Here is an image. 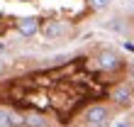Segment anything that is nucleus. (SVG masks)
Segmentation results:
<instances>
[{
  "instance_id": "obj_1",
  "label": "nucleus",
  "mask_w": 134,
  "mask_h": 127,
  "mask_svg": "<svg viewBox=\"0 0 134 127\" xmlns=\"http://www.w3.org/2000/svg\"><path fill=\"white\" fill-rule=\"evenodd\" d=\"M83 117H85V122H88L90 127H105L107 120H110V110L105 105H93V108L85 110Z\"/></svg>"
},
{
  "instance_id": "obj_2",
  "label": "nucleus",
  "mask_w": 134,
  "mask_h": 127,
  "mask_svg": "<svg viewBox=\"0 0 134 127\" xmlns=\"http://www.w3.org/2000/svg\"><path fill=\"white\" fill-rule=\"evenodd\" d=\"M68 32H71V25H68V22H64V20H49V22L42 27V34H44L46 39H61V37H66Z\"/></svg>"
},
{
  "instance_id": "obj_3",
  "label": "nucleus",
  "mask_w": 134,
  "mask_h": 127,
  "mask_svg": "<svg viewBox=\"0 0 134 127\" xmlns=\"http://www.w3.org/2000/svg\"><path fill=\"white\" fill-rule=\"evenodd\" d=\"M120 64H122V59L115 51H100L98 54V68L100 71H115V68H120Z\"/></svg>"
},
{
  "instance_id": "obj_4",
  "label": "nucleus",
  "mask_w": 134,
  "mask_h": 127,
  "mask_svg": "<svg viewBox=\"0 0 134 127\" xmlns=\"http://www.w3.org/2000/svg\"><path fill=\"white\" fill-rule=\"evenodd\" d=\"M39 29H42V27H39V20L37 17H20L17 20V32H20L22 37H34Z\"/></svg>"
},
{
  "instance_id": "obj_5",
  "label": "nucleus",
  "mask_w": 134,
  "mask_h": 127,
  "mask_svg": "<svg viewBox=\"0 0 134 127\" xmlns=\"http://www.w3.org/2000/svg\"><path fill=\"white\" fill-rule=\"evenodd\" d=\"M134 98V91H132V86L127 83H120V86H115V91H112V100L117 103V105H129Z\"/></svg>"
},
{
  "instance_id": "obj_6",
  "label": "nucleus",
  "mask_w": 134,
  "mask_h": 127,
  "mask_svg": "<svg viewBox=\"0 0 134 127\" xmlns=\"http://www.w3.org/2000/svg\"><path fill=\"white\" fill-rule=\"evenodd\" d=\"M25 125L27 127H49V120L46 117H42V115H25Z\"/></svg>"
},
{
  "instance_id": "obj_7",
  "label": "nucleus",
  "mask_w": 134,
  "mask_h": 127,
  "mask_svg": "<svg viewBox=\"0 0 134 127\" xmlns=\"http://www.w3.org/2000/svg\"><path fill=\"white\" fill-rule=\"evenodd\" d=\"M93 10H107L110 5H112V0H88Z\"/></svg>"
},
{
  "instance_id": "obj_8",
  "label": "nucleus",
  "mask_w": 134,
  "mask_h": 127,
  "mask_svg": "<svg viewBox=\"0 0 134 127\" xmlns=\"http://www.w3.org/2000/svg\"><path fill=\"white\" fill-rule=\"evenodd\" d=\"M10 110H3L0 108V127H10Z\"/></svg>"
},
{
  "instance_id": "obj_9",
  "label": "nucleus",
  "mask_w": 134,
  "mask_h": 127,
  "mask_svg": "<svg viewBox=\"0 0 134 127\" xmlns=\"http://www.w3.org/2000/svg\"><path fill=\"white\" fill-rule=\"evenodd\" d=\"M105 27H107V29H115V32H124V25H122V22L117 20V17H115V20H110Z\"/></svg>"
},
{
  "instance_id": "obj_10",
  "label": "nucleus",
  "mask_w": 134,
  "mask_h": 127,
  "mask_svg": "<svg viewBox=\"0 0 134 127\" xmlns=\"http://www.w3.org/2000/svg\"><path fill=\"white\" fill-rule=\"evenodd\" d=\"M5 51H7V44L3 42V39H0V56H3V54H5Z\"/></svg>"
},
{
  "instance_id": "obj_11",
  "label": "nucleus",
  "mask_w": 134,
  "mask_h": 127,
  "mask_svg": "<svg viewBox=\"0 0 134 127\" xmlns=\"http://www.w3.org/2000/svg\"><path fill=\"white\" fill-rule=\"evenodd\" d=\"M115 127H132V125H129V122H124V120H122V122H117Z\"/></svg>"
},
{
  "instance_id": "obj_12",
  "label": "nucleus",
  "mask_w": 134,
  "mask_h": 127,
  "mask_svg": "<svg viewBox=\"0 0 134 127\" xmlns=\"http://www.w3.org/2000/svg\"><path fill=\"white\" fill-rule=\"evenodd\" d=\"M129 76H132V78H134V61H132V64H129Z\"/></svg>"
},
{
  "instance_id": "obj_13",
  "label": "nucleus",
  "mask_w": 134,
  "mask_h": 127,
  "mask_svg": "<svg viewBox=\"0 0 134 127\" xmlns=\"http://www.w3.org/2000/svg\"><path fill=\"white\" fill-rule=\"evenodd\" d=\"M17 3H32V0H17Z\"/></svg>"
}]
</instances>
